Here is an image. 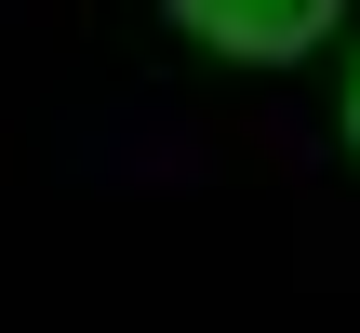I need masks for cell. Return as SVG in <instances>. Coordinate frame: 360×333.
<instances>
[{"label": "cell", "instance_id": "7a4b0ae2", "mask_svg": "<svg viewBox=\"0 0 360 333\" xmlns=\"http://www.w3.org/2000/svg\"><path fill=\"white\" fill-rule=\"evenodd\" d=\"M347 147H360V80H347Z\"/></svg>", "mask_w": 360, "mask_h": 333}, {"label": "cell", "instance_id": "6da1fadb", "mask_svg": "<svg viewBox=\"0 0 360 333\" xmlns=\"http://www.w3.org/2000/svg\"><path fill=\"white\" fill-rule=\"evenodd\" d=\"M174 27L200 53H227V67H294V53H321L347 27V0H174Z\"/></svg>", "mask_w": 360, "mask_h": 333}]
</instances>
